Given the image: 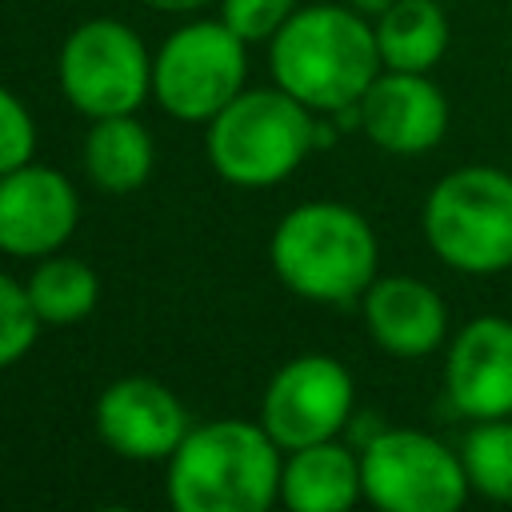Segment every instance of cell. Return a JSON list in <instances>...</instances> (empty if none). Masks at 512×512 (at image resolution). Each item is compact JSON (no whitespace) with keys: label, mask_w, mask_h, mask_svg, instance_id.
Wrapping results in <instances>:
<instances>
[{"label":"cell","mask_w":512,"mask_h":512,"mask_svg":"<svg viewBox=\"0 0 512 512\" xmlns=\"http://www.w3.org/2000/svg\"><path fill=\"white\" fill-rule=\"evenodd\" d=\"M268 64L272 80L284 92L328 116L360 104V96L384 68L376 32L352 4L296 8L268 40Z\"/></svg>","instance_id":"6da1fadb"},{"label":"cell","mask_w":512,"mask_h":512,"mask_svg":"<svg viewBox=\"0 0 512 512\" xmlns=\"http://www.w3.org/2000/svg\"><path fill=\"white\" fill-rule=\"evenodd\" d=\"M284 448L256 420L192 424L168 456V504L176 512H268L280 500Z\"/></svg>","instance_id":"7a4b0ae2"},{"label":"cell","mask_w":512,"mask_h":512,"mask_svg":"<svg viewBox=\"0 0 512 512\" xmlns=\"http://www.w3.org/2000/svg\"><path fill=\"white\" fill-rule=\"evenodd\" d=\"M276 280L312 304H352L380 276L372 224L336 200H308L280 216L268 240Z\"/></svg>","instance_id":"3957f363"},{"label":"cell","mask_w":512,"mask_h":512,"mask_svg":"<svg viewBox=\"0 0 512 512\" xmlns=\"http://www.w3.org/2000/svg\"><path fill=\"white\" fill-rule=\"evenodd\" d=\"M316 112L280 84L244 88L204 132L208 164L236 188H268L288 180L316 144Z\"/></svg>","instance_id":"277c9868"},{"label":"cell","mask_w":512,"mask_h":512,"mask_svg":"<svg viewBox=\"0 0 512 512\" xmlns=\"http://www.w3.org/2000/svg\"><path fill=\"white\" fill-rule=\"evenodd\" d=\"M428 248L456 272L512 268V172L468 164L440 176L420 212Z\"/></svg>","instance_id":"5b68a950"},{"label":"cell","mask_w":512,"mask_h":512,"mask_svg":"<svg viewBox=\"0 0 512 512\" xmlns=\"http://www.w3.org/2000/svg\"><path fill=\"white\" fill-rule=\"evenodd\" d=\"M248 44L224 20L180 24L152 56V96L172 120L208 124L244 92Z\"/></svg>","instance_id":"8992f818"},{"label":"cell","mask_w":512,"mask_h":512,"mask_svg":"<svg viewBox=\"0 0 512 512\" xmlns=\"http://www.w3.org/2000/svg\"><path fill=\"white\" fill-rule=\"evenodd\" d=\"M364 500L384 512H456L468 472L456 448L420 428H380L360 444Z\"/></svg>","instance_id":"52a82bcc"},{"label":"cell","mask_w":512,"mask_h":512,"mask_svg":"<svg viewBox=\"0 0 512 512\" xmlns=\"http://www.w3.org/2000/svg\"><path fill=\"white\" fill-rule=\"evenodd\" d=\"M56 76L68 104L88 120L136 112L152 96V56L144 40L112 16L84 20L68 32Z\"/></svg>","instance_id":"ba28073f"},{"label":"cell","mask_w":512,"mask_h":512,"mask_svg":"<svg viewBox=\"0 0 512 512\" xmlns=\"http://www.w3.org/2000/svg\"><path fill=\"white\" fill-rule=\"evenodd\" d=\"M352 408V372L324 352H304L272 372L260 400V424L288 452L340 436V428L352 420Z\"/></svg>","instance_id":"9c48e42d"},{"label":"cell","mask_w":512,"mask_h":512,"mask_svg":"<svg viewBox=\"0 0 512 512\" xmlns=\"http://www.w3.org/2000/svg\"><path fill=\"white\" fill-rule=\"evenodd\" d=\"M100 440L136 464L168 460L180 440L188 436L192 420L180 404V396L160 384L156 376H120L112 380L92 408Z\"/></svg>","instance_id":"30bf717a"},{"label":"cell","mask_w":512,"mask_h":512,"mask_svg":"<svg viewBox=\"0 0 512 512\" xmlns=\"http://www.w3.org/2000/svg\"><path fill=\"white\" fill-rule=\"evenodd\" d=\"M80 224V200L64 172L20 164L0 176V252L48 256L60 252Z\"/></svg>","instance_id":"8fae6325"},{"label":"cell","mask_w":512,"mask_h":512,"mask_svg":"<svg viewBox=\"0 0 512 512\" xmlns=\"http://www.w3.org/2000/svg\"><path fill=\"white\" fill-rule=\"evenodd\" d=\"M364 136L392 156L432 152L448 132V100L428 72L380 68L356 104Z\"/></svg>","instance_id":"7c38bea8"},{"label":"cell","mask_w":512,"mask_h":512,"mask_svg":"<svg viewBox=\"0 0 512 512\" xmlns=\"http://www.w3.org/2000/svg\"><path fill=\"white\" fill-rule=\"evenodd\" d=\"M448 404L468 420L512 416V320L476 316L468 320L444 356Z\"/></svg>","instance_id":"4fadbf2b"},{"label":"cell","mask_w":512,"mask_h":512,"mask_svg":"<svg viewBox=\"0 0 512 512\" xmlns=\"http://www.w3.org/2000/svg\"><path fill=\"white\" fill-rule=\"evenodd\" d=\"M364 328L388 356L420 360L444 344L448 308L420 276H376L360 296Z\"/></svg>","instance_id":"5bb4252c"},{"label":"cell","mask_w":512,"mask_h":512,"mask_svg":"<svg viewBox=\"0 0 512 512\" xmlns=\"http://www.w3.org/2000/svg\"><path fill=\"white\" fill-rule=\"evenodd\" d=\"M360 496V452H352L336 436L284 452L280 504H288L292 512H344Z\"/></svg>","instance_id":"9a60e30c"},{"label":"cell","mask_w":512,"mask_h":512,"mask_svg":"<svg viewBox=\"0 0 512 512\" xmlns=\"http://www.w3.org/2000/svg\"><path fill=\"white\" fill-rule=\"evenodd\" d=\"M156 164L152 132L136 120V112L100 116L84 136V172L108 196H128L148 184Z\"/></svg>","instance_id":"2e32d148"},{"label":"cell","mask_w":512,"mask_h":512,"mask_svg":"<svg viewBox=\"0 0 512 512\" xmlns=\"http://www.w3.org/2000/svg\"><path fill=\"white\" fill-rule=\"evenodd\" d=\"M372 32L384 68L432 72L448 52V16L440 0H392L376 16Z\"/></svg>","instance_id":"e0dca14e"},{"label":"cell","mask_w":512,"mask_h":512,"mask_svg":"<svg viewBox=\"0 0 512 512\" xmlns=\"http://www.w3.org/2000/svg\"><path fill=\"white\" fill-rule=\"evenodd\" d=\"M24 288H28V300L36 308L40 324H48V328L80 324L100 300L96 268L80 256H60V252L40 256V264L28 272Z\"/></svg>","instance_id":"ac0fdd59"},{"label":"cell","mask_w":512,"mask_h":512,"mask_svg":"<svg viewBox=\"0 0 512 512\" xmlns=\"http://www.w3.org/2000/svg\"><path fill=\"white\" fill-rule=\"evenodd\" d=\"M456 452L464 460L472 492L496 504H512V416L472 420Z\"/></svg>","instance_id":"d6986e66"},{"label":"cell","mask_w":512,"mask_h":512,"mask_svg":"<svg viewBox=\"0 0 512 512\" xmlns=\"http://www.w3.org/2000/svg\"><path fill=\"white\" fill-rule=\"evenodd\" d=\"M40 316L28 300V288L0 272V368L24 360L40 336Z\"/></svg>","instance_id":"ffe728a7"},{"label":"cell","mask_w":512,"mask_h":512,"mask_svg":"<svg viewBox=\"0 0 512 512\" xmlns=\"http://www.w3.org/2000/svg\"><path fill=\"white\" fill-rule=\"evenodd\" d=\"M216 4H220V20L244 44L272 40L284 28V20L296 12V0H216Z\"/></svg>","instance_id":"44dd1931"},{"label":"cell","mask_w":512,"mask_h":512,"mask_svg":"<svg viewBox=\"0 0 512 512\" xmlns=\"http://www.w3.org/2000/svg\"><path fill=\"white\" fill-rule=\"evenodd\" d=\"M36 152V124L32 112L24 108V100L16 92H8L0 84V176L28 164Z\"/></svg>","instance_id":"7402d4cb"},{"label":"cell","mask_w":512,"mask_h":512,"mask_svg":"<svg viewBox=\"0 0 512 512\" xmlns=\"http://www.w3.org/2000/svg\"><path fill=\"white\" fill-rule=\"evenodd\" d=\"M144 4L156 8V12H200V8H208L216 0H144Z\"/></svg>","instance_id":"603a6c76"},{"label":"cell","mask_w":512,"mask_h":512,"mask_svg":"<svg viewBox=\"0 0 512 512\" xmlns=\"http://www.w3.org/2000/svg\"><path fill=\"white\" fill-rule=\"evenodd\" d=\"M348 4H352L360 16H372V20H376V16H380V12H384L392 0H348Z\"/></svg>","instance_id":"cb8c5ba5"}]
</instances>
